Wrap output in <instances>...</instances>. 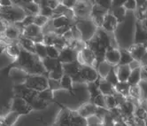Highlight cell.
Segmentation results:
<instances>
[{
    "mask_svg": "<svg viewBox=\"0 0 147 126\" xmlns=\"http://www.w3.org/2000/svg\"><path fill=\"white\" fill-rule=\"evenodd\" d=\"M27 14L22 7L14 5L8 8H0V18L8 24H16L22 22Z\"/></svg>",
    "mask_w": 147,
    "mask_h": 126,
    "instance_id": "1",
    "label": "cell"
},
{
    "mask_svg": "<svg viewBox=\"0 0 147 126\" xmlns=\"http://www.w3.org/2000/svg\"><path fill=\"white\" fill-rule=\"evenodd\" d=\"M24 85L27 89L39 92L49 89V82L48 77L43 75H36V76H28Z\"/></svg>",
    "mask_w": 147,
    "mask_h": 126,
    "instance_id": "2",
    "label": "cell"
},
{
    "mask_svg": "<svg viewBox=\"0 0 147 126\" xmlns=\"http://www.w3.org/2000/svg\"><path fill=\"white\" fill-rule=\"evenodd\" d=\"M76 25L80 30V32L82 34V40L84 43H87L88 41H90L95 36L98 30V28L93 23V22L90 19L79 20L78 22H76Z\"/></svg>",
    "mask_w": 147,
    "mask_h": 126,
    "instance_id": "3",
    "label": "cell"
},
{
    "mask_svg": "<svg viewBox=\"0 0 147 126\" xmlns=\"http://www.w3.org/2000/svg\"><path fill=\"white\" fill-rule=\"evenodd\" d=\"M90 3L91 2H89V1H77L75 8L73 9L76 18H78L80 20L90 19L94 2L93 4H90Z\"/></svg>",
    "mask_w": 147,
    "mask_h": 126,
    "instance_id": "4",
    "label": "cell"
},
{
    "mask_svg": "<svg viewBox=\"0 0 147 126\" xmlns=\"http://www.w3.org/2000/svg\"><path fill=\"white\" fill-rule=\"evenodd\" d=\"M99 78L98 73L94 67L82 66L80 70V79L82 83H94L97 82Z\"/></svg>",
    "mask_w": 147,
    "mask_h": 126,
    "instance_id": "5",
    "label": "cell"
},
{
    "mask_svg": "<svg viewBox=\"0 0 147 126\" xmlns=\"http://www.w3.org/2000/svg\"><path fill=\"white\" fill-rule=\"evenodd\" d=\"M33 110L30 105L22 97H15L12 102V107H11V111L17 112L20 115L22 114H27L29 112Z\"/></svg>",
    "mask_w": 147,
    "mask_h": 126,
    "instance_id": "6",
    "label": "cell"
},
{
    "mask_svg": "<svg viewBox=\"0 0 147 126\" xmlns=\"http://www.w3.org/2000/svg\"><path fill=\"white\" fill-rule=\"evenodd\" d=\"M79 52L76 50H74L70 47H66L64 50H62L59 54V57L58 60L61 64H66V63H71L77 61Z\"/></svg>",
    "mask_w": 147,
    "mask_h": 126,
    "instance_id": "7",
    "label": "cell"
},
{
    "mask_svg": "<svg viewBox=\"0 0 147 126\" xmlns=\"http://www.w3.org/2000/svg\"><path fill=\"white\" fill-rule=\"evenodd\" d=\"M121 59V52L120 49L117 47H110L106 51L105 54V61L107 62L112 67H116L119 65Z\"/></svg>",
    "mask_w": 147,
    "mask_h": 126,
    "instance_id": "8",
    "label": "cell"
},
{
    "mask_svg": "<svg viewBox=\"0 0 147 126\" xmlns=\"http://www.w3.org/2000/svg\"><path fill=\"white\" fill-rule=\"evenodd\" d=\"M119 26V23L117 22L116 18H115L111 13H107L104 17V22L102 24L101 28L106 31L107 33H114L117 30Z\"/></svg>",
    "mask_w": 147,
    "mask_h": 126,
    "instance_id": "9",
    "label": "cell"
},
{
    "mask_svg": "<svg viewBox=\"0 0 147 126\" xmlns=\"http://www.w3.org/2000/svg\"><path fill=\"white\" fill-rule=\"evenodd\" d=\"M10 77H11L12 81L15 83V85H24L28 77L29 76L28 73L17 67H13L10 70Z\"/></svg>",
    "mask_w": 147,
    "mask_h": 126,
    "instance_id": "10",
    "label": "cell"
},
{
    "mask_svg": "<svg viewBox=\"0 0 147 126\" xmlns=\"http://www.w3.org/2000/svg\"><path fill=\"white\" fill-rule=\"evenodd\" d=\"M51 20V28L52 30H56L59 28H61L63 27H66V26H73L74 24L76 23L75 20H70L69 18H67L65 15H59V16H56L53 17Z\"/></svg>",
    "mask_w": 147,
    "mask_h": 126,
    "instance_id": "11",
    "label": "cell"
},
{
    "mask_svg": "<svg viewBox=\"0 0 147 126\" xmlns=\"http://www.w3.org/2000/svg\"><path fill=\"white\" fill-rule=\"evenodd\" d=\"M20 3L22 4L17 5L22 7L27 15L36 16L39 14V11H40L39 1H20Z\"/></svg>",
    "mask_w": 147,
    "mask_h": 126,
    "instance_id": "12",
    "label": "cell"
},
{
    "mask_svg": "<svg viewBox=\"0 0 147 126\" xmlns=\"http://www.w3.org/2000/svg\"><path fill=\"white\" fill-rule=\"evenodd\" d=\"M22 31L20 30L18 27H16L14 24H8L7 28H5V32H4V36L6 39L12 41V43L17 41L20 39V37L22 36Z\"/></svg>",
    "mask_w": 147,
    "mask_h": 126,
    "instance_id": "13",
    "label": "cell"
},
{
    "mask_svg": "<svg viewBox=\"0 0 147 126\" xmlns=\"http://www.w3.org/2000/svg\"><path fill=\"white\" fill-rule=\"evenodd\" d=\"M128 51H129L133 60L139 62H141L143 57L146 54V50L144 46L141 44H133L131 46H129Z\"/></svg>",
    "mask_w": 147,
    "mask_h": 126,
    "instance_id": "14",
    "label": "cell"
},
{
    "mask_svg": "<svg viewBox=\"0 0 147 126\" xmlns=\"http://www.w3.org/2000/svg\"><path fill=\"white\" fill-rule=\"evenodd\" d=\"M96 108L97 107L92 102L89 101L86 103H83L82 106L78 108V110L76 112L79 114V115H81L82 117L87 119V118H89V117L95 114Z\"/></svg>",
    "mask_w": 147,
    "mask_h": 126,
    "instance_id": "15",
    "label": "cell"
},
{
    "mask_svg": "<svg viewBox=\"0 0 147 126\" xmlns=\"http://www.w3.org/2000/svg\"><path fill=\"white\" fill-rule=\"evenodd\" d=\"M114 71L119 82H128L131 72L129 65H118L114 67Z\"/></svg>",
    "mask_w": 147,
    "mask_h": 126,
    "instance_id": "16",
    "label": "cell"
},
{
    "mask_svg": "<svg viewBox=\"0 0 147 126\" xmlns=\"http://www.w3.org/2000/svg\"><path fill=\"white\" fill-rule=\"evenodd\" d=\"M98 90L100 94L104 96H109V95H113L115 93V89L114 87L109 83L107 81H106L103 78H98Z\"/></svg>",
    "mask_w": 147,
    "mask_h": 126,
    "instance_id": "17",
    "label": "cell"
},
{
    "mask_svg": "<svg viewBox=\"0 0 147 126\" xmlns=\"http://www.w3.org/2000/svg\"><path fill=\"white\" fill-rule=\"evenodd\" d=\"M71 123V110L64 108L58 114L57 124L58 126H70Z\"/></svg>",
    "mask_w": 147,
    "mask_h": 126,
    "instance_id": "18",
    "label": "cell"
},
{
    "mask_svg": "<svg viewBox=\"0 0 147 126\" xmlns=\"http://www.w3.org/2000/svg\"><path fill=\"white\" fill-rule=\"evenodd\" d=\"M43 33V31H42V28L36 26L35 24H32V25H29L28 27H25L23 29H22V37H28L29 39H34L35 37H36L37 36H39L40 34Z\"/></svg>",
    "mask_w": 147,
    "mask_h": 126,
    "instance_id": "19",
    "label": "cell"
},
{
    "mask_svg": "<svg viewBox=\"0 0 147 126\" xmlns=\"http://www.w3.org/2000/svg\"><path fill=\"white\" fill-rule=\"evenodd\" d=\"M22 48H20L18 42H13L10 43L5 46V54L13 60H15L20 54Z\"/></svg>",
    "mask_w": 147,
    "mask_h": 126,
    "instance_id": "20",
    "label": "cell"
},
{
    "mask_svg": "<svg viewBox=\"0 0 147 126\" xmlns=\"http://www.w3.org/2000/svg\"><path fill=\"white\" fill-rule=\"evenodd\" d=\"M18 44L20 45V48L24 51H27L30 54H35V43L32 39H29L25 37H20L18 40Z\"/></svg>",
    "mask_w": 147,
    "mask_h": 126,
    "instance_id": "21",
    "label": "cell"
},
{
    "mask_svg": "<svg viewBox=\"0 0 147 126\" xmlns=\"http://www.w3.org/2000/svg\"><path fill=\"white\" fill-rule=\"evenodd\" d=\"M109 13H111L115 18H116L119 24H121L122 22H125L126 18H127V14H128V12L124 9L123 6L111 8Z\"/></svg>",
    "mask_w": 147,
    "mask_h": 126,
    "instance_id": "22",
    "label": "cell"
},
{
    "mask_svg": "<svg viewBox=\"0 0 147 126\" xmlns=\"http://www.w3.org/2000/svg\"><path fill=\"white\" fill-rule=\"evenodd\" d=\"M141 68L131 70L129 77L128 79V83L130 86L138 85L141 82Z\"/></svg>",
    "mask_w": 147,
    "mask_h": 126,
    "instance_id": "23",
    "label": "cell"
},
{
    "mask_svg": "<svg viewBox=\"0 0 147 126\" xmlns=\"http://www.w3.org/2000/svg\"><path fill=\"white\" fill-rule=\"evenodd\" d=\"M113 67H112L111 65H109L107 62L106 61H102L100 63H98V64L95 67V68L97 69L98 73V76L100 78H105L107 75L108 73L111 71V69L113 68Z\"/></svg>",
    "mask_w": 147,
    "mask_h": 126,
    "instance_id": "24",
    "label": "cell"
},
{
    "mask_svg": "<svg viewBox=\"0 0 147 126\" xmlns=\"http://www.w3.org/2000/svg\"><path fill=\"white\" fill-rule=\"evenodd\" d=\"M20 117V115L17 112L10 111L3 117V123L7 126H13L19 120Z\"/></svg>",
    "mask_w": 147,
    "mask_h": 126,
    "instance_id": "25",
    "label": "cell"
},
{
    "mask_svg": "<svg viewBox=\"0 0 147 126\" xmlns=\"http://www.w3.org/2000/svg\"><path fill=\"white\" fill-rule=\"evenodd\" d=\"M70 126H87V120L79 115L76 111H71Z\"/></svg>",
    "mask_w": 147,
    "mask_h": 126,
    "instance_id": "26",
    "label": "cell"
},
{
    "mask_svg": "<svg viewBox=\"0 0 147 126\" xmlns=\"http://www.w3.org/2000/svg\"><path fill=\"white\" fill-rule=\"evenodd\" d=\"M115 92H117L121 95H122L125 98L129 97V89L130 85L128 83V82H119L114 87Z\"/></svg>",
    "mask_w": 147,
    "mask_h": 126,
    "instance_id": "27",
    "label": "cell"
},
{
    "mask_svg": "<svg viewBox=\"0 0 147 126\" xmlns=\"http://www.w3.org/2000/svg\"><path fill=\"white\" fill-rule=\"evenodd\" d=\"M64 75V72H63V68H62V64L59 61L58 65L55 67V68L52 70L51 72L48 73V79H51V80H55V81H59L60 78Z\"/></svg>",
    "mask_w": 147,
    "mask_h": 126,
    "instance_id": "28",
    "label": "cell"
},
{
    "mask_svg": "<svg viewBox=\"0 0 147 126\" xmlns=\"http://www.w3.org/2000/svg\"><path fill=\"white\" fill-rule=\"evenodd\" d=\"M59 85L61 89H65L67 91H72L74 87V80L68 75H63L59 80Z\"/></svg>",
    "mask_w": 147,
    "mask_h": 126,
    "instance_id": "29",
    "label": "cell"
},
{
    "mask_svg": "<svg viewBox=\"0 0 147 126\" xmlns=\"http://www.w3.org/2000/svg\"><path fill=\"white\" fill-rule=\"evenodd\" d=\"M53 91H51V89H46L45 91H39L37 92V96L36 98L41 100V101H43L45 103L47 104V102L51 101L53 100Z\"/></svg>",
    "mask_w": 147,
    "mask_h": 126,
    "instance_id": "30",
    "label": "cell"
},
{
    "mask_svg": "<svg viewBox=\"0 0 147 126\" xmlns=\"http://www.w3.org/2000/svg\"><path fill=\"white\" fill-rule=\"evenodd\" d=\"M120 52H121V59H120L119 65H129L134 60L128 49H124V48L120 49Z\"/></svg>",
    "mask_w": 147,
    "mask_h": 126,
    "instance_id": "31",
    "label": "cell"
},
{
    "mask_svg": "<svg viewBox=\"0 0 147 126\" xmlns=\"http://www.w3.org/2000/svg\"><path fill=\"white\" fill-rule=\"evenodd\" d=\"M86 85H87V90H88L90 99V101H91L93 99H95L98 95H99V94H100L99 90H98V82L90 83H86Z\"/></svg>",
    "mask_w": 147,
    "mask_h": 126,
    "instance_id": "32",
    "label": "cell"
},
{
    "mask_svg": "<svg viewBox=\"0 0 147 126\" xmlns=\"http://www.w3.org/2000/svg\"><path fill=\"white\" fill-rule=\"evenodd\" d=\"M39 5H40L39 14L43 15L48 19H52V17H53V11L45 5V1H39Z\"/></svg>",
    "mask_w": 147,
    "mask_h": 126,
    "instance_id": "33",
    "label": "cell"
},
{
    "mask_svg": "<svg viewBox=\"0 0 147 126\" xmlns=\"http://www.w3.org/2000/svg\"><path fill=\"white\" fill-rule=\"evenodd\" d=\"M35 54L41 60H43L45 58H47L46 46L43 43L42 44H35Z\"/></svg>",
    "mask_w": 147,
    "mask_h": 126,
    "instance_id": "34",
    "label": "cell"
},
{
    "mask_svg": "<svg viewBox=\"0 0 147 126\" xmlns=\"http://www.w3.org/2000/svg\"><path fill=\"white\" fill-rule=\"evenodd\" d=\"M43 62V65L47 72V74L50 72H51L55 68V67L58 65L59 63V60H52V59H50V58H45V60H42Z\"/></svg>",
    "mask_w": 147,
    "mask_h": 126,
    "instance_id": "35",
    "label": "cell"
},
{
    "mask_svg": "<svg viewBox=\"0 0 147 126\" xmlns=\"http://www.w3.org/2000/svg\"><path fill=\"white\" fill-rule=\"evenodd\" d=\"M50 22V19L43 16V15H40V14H37L34 17V24L41 28H43L44 27H45L48 22Z\"/></svg>",
    "mask_w": 147,
    "mask_h": 126,
    "instance_id": "36",
    "label": "cell"
},
{
    "mask_svg": "<svg viewBox=\"0 0 147 126\" xmlns=\"http://www.w3.org/2000/svg\"><path fill=\"white\" fill-rule=\"evenodd\" d=\"M130 99L136 100H141V91L138 85H135V86H130L129 89V97Z\"/></svg>",
    "mask_w": 147,
    "mask_h": 126,
    "instance_id": "37",
    "label": "cell"
},
{
    "mask_svg": "<svg viewBox=\"0 0 147 126\" xmlns=\"http://www.w3.org/2000/svg\"><path fill=\"white\" fill-rule=\"evenodd\" d=\"M105 101H106V108L108 110H111L113 108H115L118 107V103H117V100L115 99L114 95L105 96Z\"/></svg>",
    "mask_w": 147,
    "mask_h": 126,
    "instance_id": "38",
    "label": "cell"
},
{
    "mask_svg": "<svg viewBox=\"0 0 147 126\" xmlns=\"http://www.w3.org/2000/svg\"><path fill=\"white\" fill-rule=\"evenodd\" d=\"M59 54L60 51L56 49L53 45H49L46 46V54H47V58L52 59V60H58L59 57Z\"/></svg>",
    "mask_w": 147,
    "mask_h": 126,
    "instance_id": "39",
    "label": "cell"
},
{
    "mask_svg": "<svg viewBox=\"0 0 147 126\" xmlns=\"http://www.w3.org/2000/svg\"><path fill=\"white\" fill-rule=\"evenodd\" d=\"M57 35L51 31V32H48L44 34V40H43V44L45 46H49V45H53L54 43V40L56 38Z\"/></svg>",
    "mask_w": 147,
    "mask_h": 126,
    "instance_id": "40",
    "label": "cell"
},
{
    "mask_svg": "<svg viewBox=\"0 0 147 126\" xmlns=\"http://www.w3.org/2000/svg\"><path fill=\"white\" fill-rule=\"evenodd\" d=\"M53 46L58 49L59 51H61L62 50H64L66 47H67V41L63 38L62 37H59L57 36L55 40H54V43H53Z\"/></svg>",
    "mask_w": 147,
    "mask_h": 126,
    "instance_id": "41",
    "label": "cell"
},
{
    "mask_svg": "<svg viewBox=\"0 0 147 126\" xmlns=\"http://www.w3.org/2000/svg\"><path fill=\"white\" fill-rule=\"evenodd\" d=\"M106 81H107L109 83H111V85L115 87V85H117V83H119L118 81V78H117V76L116 74H115V71H114V67L111 69V71L108 73V75L104 78Z\"/></svg>",
    "mask_w": 147,
    "mask_h": 126,
    "instance_id": "42",
    "label": "cell"
},
{
    "mask_svg": "<svg viewBox=\"0 0 147 126\" xmlns=\"http://www.w3.org/2000/svg\"><path fill=\"white\" fill-rule=\"evenodd\" d=\"M134 117L136 119L144 121L147 118V112L144 110L141 107L138 106V107H136L135 111H134Z\"/></svg>",
    "mask_w": 147,
    "mask_h": 126,
    "instance_id": "43",
    "label": "cell"
},
{
    "mask_svg": "<svg viewBox=\"0 0 147 126\" xmlns=\"http://www.w3.org/2000/svg\"><path fill=\"white\" fill-rule=\"evenodd\" d=\"M123 7L127 12L135 13L136 10V0H125Z\"/></svg>",
    "mask_w": 147,
    "mask_h": 126,
    "instance_id": "44",
    "label": "cell"
},
{
    "mask_svg": "<svg viewBox=\"0 0 147 126\" xmlns=\"http://www.w3.org/2000/svg\"><path fill=\"white\" fill-rule=\"evenodd\" d=\"M90 102H92L96 107L98 108H106V101H105V96L102 95V94H99L98 95L95 99H93Z\"/></svg>",
    "mask_w": 147,
    "mask_h": 126,
    "instance_id": "45",
    "label": "cell"
},
{
    "mask_svg": "<svg viewBox=\"0 0 147 126\" xmlns=\"http://www.w3.org/2000/svg\"><path fill=\"white\" fill-rule=\"evenodd\" d=\"M95 4L101 7L102 9L106 10V11L109 12L112 7V1L111 0H98V1H95Z\"/></svg>",
    "mask_w": 147,
    "mask_h": 126,
    "instance_id": "46",
    "label": "cell"
},
{
    "mask_svg": "<svg viewBox=\"0 0 147 126\" xmlns=\"http://www.w3.org/2000/svg\"><path fill=\"white\" fill-rule=\"evenodd\" d=\"M87 120V126H103L102 121L98 119L95 115L89 117L86 119Z\"/></svg>",
    "mask_w": 147,
    "mask_h": 126,
    "instance_id": "47",
    "label": "cell"
},
{
    "mask_svg": "<svg viewBox=\"0 0 147 126\" xmlns=\"http://www.w3.org/2000/svg\"><path fill=\"white\" fill-rule=\"evenodd\" d=\"M109 110L107 109V108H96V111H95V117H97L98 119H100L102 121V119L106 117V115L108 114Z\"/></svg>",
    "mask_w": 147,
    "mask_h": 126,
    "instance_id": "48",
    "label": "cell"
},
{
    "mask_svg": "<svg viewBox=\"0 0 147 126\" xmlns=\"http://www.w3.org/2000/svg\"><path fill=\"white\" fill-rule=\"evenodd\" d=\"M138 86L141 91V99L147 100V81H141Z\"/></svg>",
    "mask_w": 147,
    "mask_h": 126,
    "instance_id": "49",
    "label": "cell"
},
{
    "mask_svg": "<svg viewBox=\"0 0 147 126\" xmlns=\"http://www.w3.org/2000/svg\"><path fill=\"white\" fill-rule=\"evenodd\" d=\"M76 3H77L76 0H63V1H60V4L63 6L67 9H69V10H73L75 8Z\"/></svg>",
    "mask_w": 147,
    "mask_h": 126,
    "instance_id": "50",
    "label": "cell"
},
{
    "mask_svg": "<svg viewBox=\"0 0 147 126\" xmlns=\"http://www.w3.org/2000/svg\"><path fill=\"white\" fill-rule=\"evenodd\" d=\"M45 5L51 8L52 11H54L55 9H57V7L60 5V1H58V0H48V1H45Z\"/></svg>",
    "mask_w": 147,
    "mask_h": 126,
    "instance_id": "51",
    "label": "cell"
},
{
    "mask_svg": "<svg viewBox=\"0 0 147 126\" xmlns=\"http://www.w3.org/2000/svg\"><path fill=\"white\" fill-rule=\"evenodd\" d=\"M48 82H49V89H51V91H54L57 89H60L59 81H55V80L48 79Z\"/></svg>",
    "mask_w": 147,
    "mask_h": 126,
    "instance_id": "52",
    "label": "cell"
},
{
    "mask_svg": "<svg viewBox=\"0 0 147 126\" xmlns=\"http://www.w3.org/2000/svg\"><path fill=\"white\" fill-rule=\"evenodd\" d=\"M13 5V2L11 0H0V8H8Z\"/></svg>",
    "mask_w": 147,
    "mask_h": 126,
    "instance_id": "53",
    "label": "cell"
},
{
    "mask_svg": "<svg viewBox=\"0 0 147 126\" xmlns=\"http://www.w3.org/2000/svg\"><path fill=\"white\" fill-rule=\"evenodd\" d=\"M141 80L147 81V66L141 67Z\"/></svg>",
    "mask_w": 147,
    "mask_h": 126,
    "instance_id": "54",
    "label": "cell"
},
{
    "mask_svg": "<svg viewBox=\"0 0 147 126\" xmlns=\"http://www.w3.org/2000/svg\"><path fill=\"white\" fill-rule=\"evenodd\" d=\"M138 106L141 107L144 110H145L147 112V100L141 99L138 102Z\"/></svg>",
    "mask_w": 147,
    "mask_h": 126,
    "instance_id": "55",
    "label": "cell"
},
{
    "mask_svg": "<svg viewBox=\"0 0 147 126\" xmlns=\"http://www.w3.org/2000/svg\"><path fill=\"white\" fill-rule=\"evenodd\" d=\"M139 22L141 28H142L144 30L147 31V18L144 19V20H141V22Z\"/></svg>",
    "mask_w": 147,
    "mask_h": 126,
    "instance_id": "56",
    "label": "cell"
},
{
    "mask_svg": "<svg viewBox=\"0 0 147 126\" xmlns=\"http://www.w3.org/2000/svg\"><path fill=\"white\" fill-rule=\"evenodd\" d=\"M113 126H128V125L125 123L124 121H119V122H115Z\"/></svg>",
    "mask_w": 147,
    "mask_h": 126,
    "instance_id": "57",
    "label": "cell"
},
{
    "mask_svg": "<svg viewBox=\"0 0 147 126\" xmlns=\"http://www.w3.org/2000/svg\"><path fill=\"white\" fill-rule=\"evenodd\" d=\"M3 123V117H0V126H2Z\"/></svg>",
    "mask_w": 147,
    "mask_h": 126,
    "instance_id": "58",
    "label": "cell"
},
{
    "mask_svg": "<svg viewBox=\"0 0 147 126\" xmlns=\"http://www.w3.org/2000/svg\"><path fill=\"white\" fill-rule=\"evenodd\" d=\"M1 42H2V39H1V35H0V45H1Z\"/></svg>",
    "mask_w": 147,
    "mask_h": 126,
    "instance_id": "59",
    "label": "cell"
},
{
    "mask_svg": "<svg viewBox=\"0 0 147 126\" xmlns=\"http://www.w3.org/2000/svg\"><path fill=\"white\" fill-rule=\"evenodd\" d=\"M2 126H7V125H5V123H2Z\"/></svg>",
    "mask_w": 147,
    "mask_h": 126,
    "instance_id": "60",
    "label": "cell"
},
{
    "mask_svg": "<svg viewBox=\"0 0 147 126\" xmlns=\"http://www.w3.org/2000/svg\"><path fill=\"white\" fill-rule=\"evenodd\" d=\"M0 19H1V18H0Z\"/></svg>",
    "mask_w": 147,
    "mask_h": 126,
    "instance_id": "61",
    "label": "cell"
}]
</instances>
